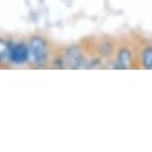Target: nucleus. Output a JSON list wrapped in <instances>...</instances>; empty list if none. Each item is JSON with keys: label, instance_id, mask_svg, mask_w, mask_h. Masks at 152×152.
I'll return each instance as SVG.
<instances>
[{"label": "nucleus", "instance_id": "nucleus-4", "mask_svg": "<svg viewBox=\"0 0 152 152\" xmlns=\"http://www.w3.org/2000/svg\"><path fill=\"white\" fill-rule=\"evenodd\" d=\"M95 52L101 57H109L113 53V43L112 42H99L95 45Z\"/></svg>", "mask_w": 152, "mask_h": 152}, {"label": "nucleus", "instance_id": "nucleus-3", "mask_svg": "<svg viewBox=\"0 0 152 152\" xmlns=\"http://www.w3.org/2000/svg\"><path fill=\"white\" fill-rule=\"evenodd\" d=\"M115 67L120 70H126L133 67V52L127 46H121L116 53Z\"/></svg>", "mask_w": 152, "mask_h": 152}, {"label": "nucleus", "instance_id": "nucleus-2", "mask_svg": "<svg viewBox=\"0 0 152 152\" xmlns=\"http://www.w3.org/2000/svg\"><path fill=\"white\" fill-rule=\"evenodd\" d=\"M9 59L14 64H24L29 61V48H28V42H15L11 43L10 46Z\"/></svg>", "mask_w": 152, "mask_h": 152}, {"label": "nucleus", "instance_id": "nucleus-6", "mask_svg": "<svg viewBox=\"0 0 152 152\" xmlns=\"http://www.w3.org/2000/svg\"><path fill=\"white\" fill-rule=\"evenodd\" d=\"M10 46H11V43H10L9 41H6L4 38H0V64H1L6 59H9Z\"/></svg>", "mask_w": 152, "mask_h": 152}, {"label": "nucleus", "instance_id": "nucleus-1", "mask_svg": "<svg viewBox=\"0 0 152 152\" xmlns=\"http://www.w3.org/2000/svg\"><path fill=\"white\" fill-rule=\"evenodd\" d=\"M29 48V63L35 67H45L50 63V59L53 57L50 49V43L46 38L41 35H32L28 41Z\"/></svg>", "mask_w": 152, "mask_h": 152}, {"label": "nucleus", "instance_id": "nucleus-5", "mask_svg": "<svg viewBox=\"0 0 152 152\" xmlns=\"http://www.w3.org/2000/svg\"><path fill=\"white\" fill-rule=\"evenodd\" d=\"M140 59H141V64H142L144 69L152 70V46L144 48L142 50H141Z\"/></svg>", "mask_w": 152, "mask_h": 152}]
</instances>
